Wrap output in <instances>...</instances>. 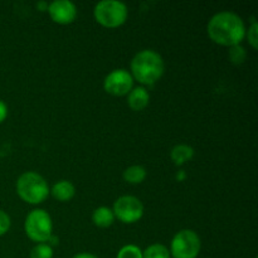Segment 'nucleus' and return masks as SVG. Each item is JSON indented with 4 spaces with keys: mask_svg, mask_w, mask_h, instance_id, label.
Masks as SVG:
<instances>
[{
    "mask_svg": "<svg viewBox=\"0 0 258 258\" xmlns=\"http://www.w3.org/2000/svg\"><path fill=\"white\" fill-rule=\"evenodd\" d=\"M246 25L242 18L233 12H219L209 19L207 32L209 38L219 45L241 44L246 38Z\"/></svg>",
    "mask_w": 258,
    "mask_h": 258,
    "instance_id": "nucleus-1",
    "label": "nucleus"
},
{
    "mask_svg": "<svg viewBox=\"0 0 258 258\" xmlns=\"http://www.w3.org/2000/svg\"><path fill=\"white\" fill-rule=\"evenodd\" d=\"M131 76L144 86H153L164 75L163 57L153 49L140 50L131 59Z\"/></svg>",
    "mask_w": 258,
    "mask_h": 258,
    "instance_id": "nucleus-2",
    "label": "nucleus"
},
{
    "mask_svg": "<svg viewBox=\"0 0 258 258\" xmlns=\"http://www.w3.org/2000/svg\"><path fill=\"white\" fill-rule=\"evenodd\" d=\"M17 194L25 203L40 204L49 196V186L40 174L27 171L18 178Z\"/></svg>",
    "mask_w": 258,
    "mask_h": 258,
    "instance_id": "nucleus-3",
    "label": "nucleus"
},
{
    "mask_svg": "<svg viewBox=\"0 0 258 258\" xmlns=\"http://www.w3.org/2000/svg\"><path fill=\"white\" fill-rule=\"evenodd\" d=\"M127 7L117 0H102L93 8L96 22L106 28L121 27L127 19Z\"/></svg>",
    "mask_w": 258,
    "mask_h": 258,
    "instance_id": "nucleus-4",
    "label": "nucleus"
},
{
    "mask_svg": "<svg viewBox=\"0 0 258 258\" xmlns=\"http://www.w3.org/2000/svg\"><path fill=\"white\" fill-rule=\"evenodd\" d=\"M24 231L28 238L37 243H47L53 236L52 218L44 209L29 212L24 222Z\"/></svg>",
    "mask_w": 258,
    "mask_h": 258,
    "instance_id": "nucleus-5",
    "label": "nucleus"
},
{
    "mask_svg": "<svg viewBox=\"0 0 258 258\" xmlns=\"http://www.w3.org/2000/svg\"><path fill=\"white\" fill-rule=\"evenodd\" d=\"M202 248L198 234L191 229H181L173 237L170 243V254L174 258H197Z\"/></svg>",
    "mask_w": 258,
    "mask_h": 258,
    "instance_id": "nucleus-6",
    "label": "nucleus"
},
{
    "mask_svg": "<svg viewBox=\"0 0 258 258\" xmlns=\"http://www.w3.org/2000/svg\"><path fill=\"white\" fill-rule=\"evenodd\" d=\"M112 212L115 218L125 224H133L140 221L144 216V206L139 198L134 196H122L113 203Z\"/></svg>",
    "mask_w": 258,
    "mask_h": 258,
    "instance_id": "nucleus-7",
    "label": "nucleus"
},
{
    "mask_svg": "<svg viewBox=\"0 0 258 258\" xmlns=\"http://www.w3.org/2000/svg\"><path fill=\"white\" fill-rule=\"evenodd\" d=\"M133 88V76L123 68L111 71L103 80V90L112 96H126Z\"/></svg>",
    "mask_w": 258,
    "mask_h": 258,
    "instance_id": "nucleus-8",
    "label": "nucleus"
},
{
    "mask_svg": "<svg viewBox=\"0 0 258 258\" xmlns=\"http://www.w3.org/2000/svg\"><path fill=\"white\" fill-rule=\"evenodd\" d=\"M48 13L50 19L57 24L67 25L75 22L77 17V8L70 0H55L48 4Z\"/></svg>",
    "mask_w": 258,
    "mask_h": 258,
    "instance_id": "nucleus-9",
    "label": "nucleus"
},
{
    "mask_svg": "<svg viewBox=\"0 0 258 258\" xmlns=\"http://www.w3.org/2000/svg\"><path fill=\"white\" fill-rule=\"evenodd\" d=\"M150 101V95L145 87H134L127 93V103L131 110L143 111Z\"/></svg>",
    "mask_w": 258,
    "mask_h": 258,
    "instance_id": "nucleus-10",
    "label": "nucleus"
},
{
    "mask_svg": "<svg viewBox=\"0 0 258 258\" xmlns=\"http://www.w3.org/2000/svg\"><path fill=\"white\" fill-rule=\"evenodd\" d=\"M49 193L58 202H70L75 197L76 188L70 180H59L52 186Z\"/></svg>",
    "mask_w": 258,
    "mask_h": 258,
    "instance_id": "nucleus-11",
    "label": "nucleus"
},
{
    "mask_svg": "<svg viewBox=\"0 0 258 258\" xmlns=\"http://www.w3.org/2000/svg\"><path fill=\"white\" fill-rule=\"evenodd\" d=\"M194 156V149L191 146L186 145V144H179L175 145L170 151V158L175 165L180 166L183 164L188 163L193 159Z\"/></svg>",
    "mask_w": 258,
    "mask_h": 258,
    "instance_id": "nucleus-12",
    "label": "nucleus"
},
{
    "mask_svg": "<svg viewBox=\"0 0 258 258\" xmlns=\"http://www.w3.org/2000/svg\"><path fill=\"white\" fill-rule=\"evenodd\" d=\"M113 221H115V216H113L112 209L108 207H100L93 211L92 222L95 226L100 227V228H108L110 226H112Z\"/></svg>",
    "mask_w": 258,
    "mask_h": 258,
    "instance_id": "nucleus-13",
    "label": "nucleus"
},
{
    "mask_svg": "<svg viewBox=\"0 0 258 258\" xmlns=\"http://www.w3.org/2000/svg\"><path fill=\"white\" fill-rule=\"evenodd\" d=\"M146 175H148V171L144 166L141 165H131L127 169L123 170V179L125 181H127L128 184H141L145 180Z\"/></svg>",
    "mask_w": 258,
    "mask_h": 258,
    "instance_id": "nucleus-14",
    "label": "nucleus"
},
{
    "mask_svg": "<svg viewBox=\"0 0 258 258\" xmlns=\"http://www.w3.org/2000/svg\"><path fill=\"white\" fill-rule=\"evenodd\" d=\"M143 258H170V252L164 244L154 243L143 251Z\"/></svg>",
    "mask_w": 258,
    "mask_h": 258,
    "instance_id": "nucleus-15",
    "label": "nucleus"
},
{
    "mask_svg": "<svg viewBox=\"0 0 258 258\" xmlns=\"http://www.w3.org/2000/svg\"><path fill=\"white\" fill-rule=\"evenodd\" d=\"M228 57H229V59H231V62L233 63V64L239 66V64H242L244 60H246L247 52L241 44L232 45V47H229Z\"/></svg>",
    "mask_w": 258,
    "mask_h": 258,
    "instance_id": "nucleus-16",
    "label": "nucleus"
},
{
    "mask_svg": "<svg viewBox=\"0 0 258 258\" xmlns=\"http://www.w3.org/2000/svg\"><path fill=\"white\" fill-rule=\"evenodd\" d=\"M29 258H53V248L49 243H37L30 251Z\"/></svg>",
    "mask_w": 258,
    "mask_h": 258,
    "instance_id": "nucleus-17",
    "label": "nucleus"
},
{
    "mask_svg": "<svg viewBox=\"0 0 258 258\" xmlns=\"http://www.w3.org/2000/svg\"><path fill=\"white\" fill-rule=\"evenodd\" d=\"M116 258H143V251L135 244H126L117 252Z\"/></svg>",
    "mask_w": 258,
    "mask_h": 258,
    "instance_id": "nucleus-18",
    "label": "nucleus"
},
{
    "mask_svg": "<svg viewBox=\"0 0 258 258\" xmlns=\"http://www.w3.org/2000/svg\"><path fill=\"white\" fill-rule=\"evenodd\" d=\"M246 37L248 39V43L251 44V47L253 49L258 48V24L254 19V17H252L251 19V25L248 27V29L246 30Z\"/></svg>",
    "mask_w": 258,
    "mask_h": 258,
    "instance_id": "nucleus-19",
    "label": "nucleus"
},
{
    "mask_svg": "<svg viewBox=\"0 0 258 258\" xmlns=\"http://www.w3.org/2000/svg\"><path fill=\"white\" fill-rule=\"evenodd\" d=\"M10 217L5 213L4 211L0 209V237L4 236L5 233H8V231L10 229Z\"/></svg>",
    "mask_w": 258,
    "mask_h": 258,
    "instance_id": "nucleus-20",
    "label": "nucleus"
},
{
    "mask_svg": "<svg viewBox=\"0 0 258 258\" xmlns=\"http://www.w3.org/2000/svg\"><path fill=\"white\" fill-rule=\"evenodd\" d=\"M8 116V106L7 103L4 102L3 100H0V123L7 118Z\"/></svg>",
    "mask_w": 258,
    "mask_h": 258,
    "instance_id": "nucleus-21",
    "label": "nucleus"
},
{
    "mask_svg": "<svg viewBox=\"0 0 258 258\" xmlns=\"http://www.w3.org/2000/svg\"><path fill=\"white\" fill-rule=\"evenodd\" d=\"M72 258H97V257L92 253H88V252H81V253L75 254Z\"/></svg>",
    "mask_w": 258,
    "mask_h": 258,
    "instance_id": "nucleus-22",
    "label": "nucleus"
}]
</instances>
